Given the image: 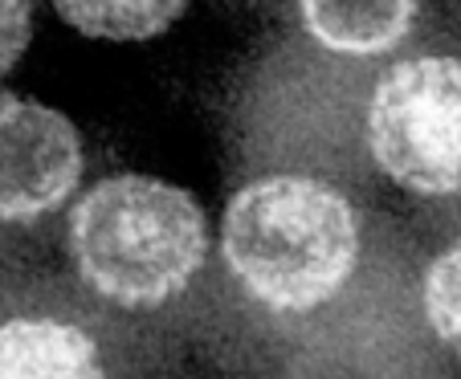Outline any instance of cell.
<instances>
[{
	"label": "cell",
	"instance_id": "9c48e42d",
	"mask_svg": "<svg viewBox=\"0 0 461 379\" xmlns=\"http://www.w3.org/2000/svg\"><path fill=\"white\" fill-rule=\"evenodd\" d=\"M33 37V0H0V78L17 66Z\"/></svg>",
	"mask_w": 461,
	"mask_h": 379
},
{
	"label": "cell",
	"instance_id": "52a82bcc",
	"mask_svg": "<svg viewBox=\"0 0 461 379\" xmlns=\"http://www.w3.org/2000/svg\"><path fill=\"white\" fill-rule=\"evenodd\" d=\"M61 21L103 41H148L164 33L188 0H53Z\"/></svg>",
	"mask_w": 461,
	"mask_h": 379
},
{
	"label": "cell",
	"instance_id": "3957f363",
	"mask_svg": "<svg viewBox=\"0 0 461 379\" xmlns=\"http://www.w3.org/2000/svg\"><path fill=\"white\" fill-rule=\"evenodd\" d=\"M375 167L420 196L461 192V61L409 58L384 69L367 103Z\"/></svg>",
	"mask_w": 461,
	"mask_h": 379
},
{
	"label": "cell",
	"instance_id": "8992f818",
	"mask_svg": "<svg viewBox=\"0 0 461 379\" xmlns=\"http://www.w3.org/2000/svg\"><path fill=\"white\" fill-rule=\"evenodd\" d=\"M0 379H106L90 335L70 322L17 319L0 327Z\"/></svg>",
	"mask_w": 461,
	"mask_h": 379
},
{
	"label": "cell",
	"instance_id": "6da1fadb",
	"mask_svg": "<svg viewBox=\"0 0 461 379\" xmlns=\"http://www.w3.org/2000/svg\"><path fill=\"white\" fill-rule=\"evenodd\" d=\"M225 261L274 311H311L356 269V208L331 184L270 176L245 184L225 208Z\"/></svg>",
	"mask_w": 461,
	"mask_h": 379
},
{
	"label": "cell",
	"instance_id": "5b68a950",
	"mask_svg": "<svg viewBox=\"0 0 461 379\" xmlns=\"http://www.w3.org/2000/svg\"><path fill=\"white\" fill-rule=\"evenodd\" d=\"M298 13L322 50L375 58L409 37L417 0H298Z\"/></svg>",
	"mask_w": 461,
	"mask_h": 379
},
{
	"label": "cell",
	"instance_id": "ba28073f",
	"mask_svg": "<svg viewBox=\"0 0 461 379\" xmlns=\"http://www.w3.org/2000/svg\"><path fill=\"white\" fill-rule=\"evenodd\" d=\"M425 314L449 351L461 355V241H453L425 274Z\"/></svg>",
	"mask_w": 461,
	"mask_h": 379
},
{
	"label": "cell",
	"instance_id": "277c9868",
	"mask_svg": "<svg viewBox=\"0 0 461 379\" xmlns=\"http://www.w3.org/2000/svg\"><path fill=\"white\" fill-rule=\"evenodd\" d=\"M82 143L61 111L0 98V221H29L78 188Z\"/></svg>",
	"mask_w": 461,
	"mask_h": 379
},
{
	"label": "cell",
	"instance_id": "7a4b0ae2",
	"mask_svg": "<svg viewBox=\"0 0 461 379\" xmlns=\"http://www.w3.org/2000/svg\"><path fill=\"white\" fill-rule=\"evenodd\" d=\"M204 212L184 188L151 176H114L78 200L70 249L103 298L159 306L192 282L204 261Z\"/></svg>",
	"mask_w": 461,
	"mask_h": 379
}]
</instances>
